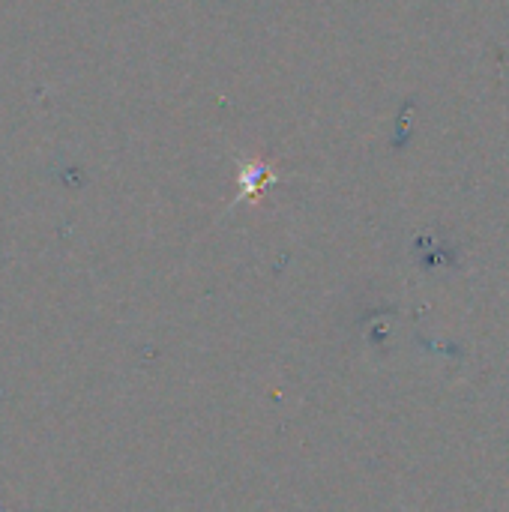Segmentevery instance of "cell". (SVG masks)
<instances>
[{"mask_svg": "<svg viewBox=\"0 0 509 512\" xmlns=\"http://www.w3.org/2000/svg\"><path fill=\"white\" fill-rule=\"evenodd\" d=\"M237 183H240V195L234 204H243V201H258L270 186L279 183V174L276 168L267 162V159H237Z\"/></svg>", "mask_w": 509, "mask_h": 512, "instance_id": "1", "label": "cell"}]
</instances>
